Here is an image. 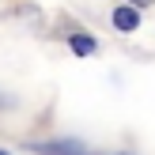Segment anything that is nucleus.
I'll list each match as a JSON object with an SVG mask.
<instances>
[{"mask_svg":"<svg viewBox=\"0 0 155 155\" xmlns=\"http://www.w3.org/2000/svg\"><path fill=\"white\" fill-rule=\"evenodd\" d=\"M114 27H117V30H125V34L140 30V8H133V4L114 8Z\"/></svg>","mask_w":155,"mask_h":155,"instance_id":"obj_1","label":"nucleus"},{"mask_svg":"<svg viewBox=\"0 0 155 155\" xmlns=\"http://www.w3.org/2000/svg\"><path fill=\"white\" fill-rule=\"evenodd\" d=\"M38 155H87L80 144H64V140H49V144H34Z\"/></svg>","mask_w":155,"mask_h":155,"instance_id":"obj_2","label":"nucleus"},{"mask_svg":"<svg viewBox=\"0 0 155 155\" xmlns=\"http://www.w3.org/2000/svg\"><path fill=\"white\" fill-rule=\"evenodd\" d=\"M68 45H72L76 57H87V53H95V38H91V34H72V38H68Z\"/></svg>","mask_w":155,"mask_h":155,"instance_id":"obj_3","label":"nucleus"},{"mask_svg":"<svg viewBox=\"0 0 155 155\" xmlns=\"http://www.w3.org/2000/svg\"><path fill=\"white\" fill-rule=\"evenodd\" d=\"M129 4H133V8H148L151 0H129Z\"/></svg>","mask_w":155,"mask_h":155,"instance_id":"obj_4","label":"nucleus"},{"mask_svg":"<svg viewBox=\"0 0 155 155\" xmlns=\"http://www.w3.org/2000/svg\"><path fill=\"white\" fill-rule=\"evenodd\" d=\"M0 155H12V151H4V148H0Z\"/></svg>","mask_w":155,"mask_h":155,"instance_id":"obj_5","label":"nucleus"}]
</instances>
